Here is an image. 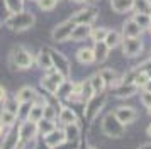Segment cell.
Instances as JSON below:
<instances>
[{"instance_id":"obj_1","label":"cell","mask_w":151,"mask_h":149,"mask_svg":"<svg viewBox=\"0 0 151 149\" xmlns=\"http://www.w3.org/2000/svg\"><path fill=\"white\" fill-rule=\"evenodd\" d=\"M5 24H7V27H10L12 31L21 32V31H26V29L34 26V15L31 12L21 10V12H17V14H10L7 19H5Z\"/></svg>"},{"instance_id":"obj_2","label":"cell","mask_w":151,"mask_h":149,"mask_svg":"<svg viewBox=\"0 0 151 149\" xmlns=\"http://www.w3.org/2000/svg\"><path fill=\"white\" fill-rule=\"evenodd\" d=\"M102 130L107 137H114V139L122 137V135L126 134L124 124H121V122L117 120V117L114 114L105 115V119L102 120Z\"/></svg>"},{"instance_id":"obj_3","label":"cell","mask_w":151,"mask_h":149,"mask_svg":"<svg viewBox=\"0 0 151 149\" xmlns=\"http://www.w3.org/2000/svg\"><path fill=\"white\" fill-rule=\"evenodd\" d=\"M32 54L29 53L27 49L24 47H17L12 51V56H10V64L12 68H21V69H27V68L32 66Z\"/></svg>"},{"instance_id":"obj_4","label":"cell","mask_w":151,"mask_h":149,"mask_svg":"<svg viewBox=\"0 0 151 149\" xmlns=\"http://www.w3.org/2000/svg\"><path fill=\"white\" fill-rule=\"evenodd\" d=\"M73 27H75V22H73V20H70V19L65 20V22H61V24H58V26L53 29V32H51L53 41H56V42H63V41L70 39Z\"/></svg>"},{"instance_id":"obj_5","label":"cell","mask_w":151,"mask_h":149,"mask_svg":"<svg viewBox=\"0 0 151 149\" xmlns=\"http://www.w3.org/2000/svg\"><path fill=\"white\" fill-rule=\"evenodd\" d=\"M49 54H51L53 68H55L56 71H60L65 78H68L70 76V63H68V59H66L60 51H56V49H49Z\"/></svg>"},{"instance_id":"obj_6","label":"cell","mask_w":151,"mask_h":149,"mask_svg":"<svg viewBox=\"0 0 151 149\" xmlns=\"http://www.w3.org/2000/svg\"><path fill=\"white\" fill-rule=\"evenodd\" d=\"M141 47H143V42L137 39V37H126L122 41V53L124 56H137L141 53Z\"/></svg>"},{"instance_id":"obj_7","label":"cell","mask_w":151,"mask_h":149,"mask_svg":"<svg viewBox=\"0 0 151 149\" xmlns=\"http://www.w3.org/2000/svg\"><path fill=\"white\" fill-rule=\"evenodd\" d=\"M95 19H97V10L93 7H88V9L78 10L70 20H73L75 24H92Z\"/></svg>"},{"instance_id":"obj_8","label":"cell","mask_w":151,"mask_h":149,"mask_svg":"<svg viewBox=\"0 0 151 149\" xmlns=\"http://www.w3.org/2000/svg\"><path fill=\"white\" fill-rule=\"evenodd\" d=\"M19 139L21 141H31V139H34L36 134H37V127H36V122H31V120H24L19 125Z\"/></svg>"},{"instance_id":"obj_9","label":"cell","mask_w":151,"mask_h":149,"mask_svg":"<svg viewBox=\"0 0 151 149\" xmlns=\"http://www.w3.org/2000/svg\"><path fill=\"white\" fill-rule=\"evenodd\" d=\"M114 115L117 117V120L121 122V124H131V122L136 120L137 112L132 107H119L114 112Z\"/></svg>"},{"instance_id":"obj_10","label":"cell","mask_w":151,"mask_h":149,"mask_svg":"<svg viewBox=\"0 0 151 149\" xmlns=\"http://www.w3.org/2000/svg\"><path fill=\"white\" fill-rule=\"evenodd\" d=\"M104 98H100L99 100V97H97V93L90 98V100H87L85 103H87V107H85V115L88 117V119H93L99 112H100V108L104 107Z\"/></svg>"},{"instance_id":"obj_11","label":"cell","mask_w":151,"mask_h":149,"mask_svg":"<svg viewBox=\"0 0 151 149\" xmlns=\"http://www.w3.org/2000/svg\"><path fill=\"white\" fill-rule=\"evenodd\" d=\"M37 97H39V93L31 87H22L17 92V95H15V98H17L19 103H32V102H36Z\"/></svg>"},{"instance_id":"obj_12","label":"cell","mask_w":151,"mask_h":149,"mask_svg":"<svg viewBox=\"0 0 151 149\" xmlns=\"http://www.w3.org/2000/svg\"><path fill=\"white\" fill-rule=\"evenodd\" d=\"M42 141L46 142L49 148H56V146H61L66 139H65V132L56 130V129H55V130H51L49 134L44 135V137H42Z\"/></svg>"},{"instance_id":"obj_13","label":"cell","mask_w":151,"mask_h":149,"mask_svg":"<svg viewBox=\"0 0 151 149\" xmlns=\"http://www.w3.org/2000/svg\"><path fill=\"white\" fill-rule=\"evenodd\" d=\"M90 31H92V24H75L70 37L73 41H83L85 37H90Z\"/></svg>"},{"instance_id":"obj_14","label":"cell","mask_w":151,"mask_h":149,"mask_svg":"<svg viewBox=\"0 0 151 149\" xmlns=\"http://www.w3.org/2000/svg\"><path fill=\"white\" fill-rule=\"evenodd\" d=\"M141 31H143V27L139 26V24H136V22H134V19L124 22V26H122L124 37H137V36L141 34Z\"/></svg>"},{"instance_id":"obj_15","label":"cell","mask_w":151,"mask_h":149,"mask_svg":"<svg viewBox=\"0 0 151 149\" xmlns=\"http://www.w3.org/2000/svg\"><path fill=\"white\" fill-rule=\"evenodd\" d=\"M110 7L112 10L117 14H122V12H127L134 7V0H112L110 2Z\"/></svg>"},{"instance_id":"obj_16","label":"cell","mask_w":151,"mask_h":149,"mask_svg":"<svg viewBox=\"0 0 151 149\" xmlns=\"http://www.w3.org/2000/svg\"><path fill=\"white\" fill-rule=\"evenodd\" d=\"M36 127H37V134H41L42 137L46 134H49L51 130H55L56 125L53 120H48V119H39V120L36 122Z\"/></svg>"},{"instance_id":"obj_17","label":"cell","mask_w":151,"mask_h":149,"mask_svg":"<svg viewBox=\"0 0 151 149\" xmlns=\"http://www.w3.org/2000/svg\"><path fill=\"white\" fill-rule=\"evenodd\" d=\"M93 56H95V61L102 63L109 58V47L104 44V41L100 42H95V47H93Z\"/></svg>"},{"instance_id":"obj_18","label":"cell","mask_w":151,"mask_h":149,"mask_svg":"<svg viewBox=\"0 0 151 149\" xmlns=\"http://www.w3.org/2000/svg\"><path fill=\"white\" fill-rule=\"evenodd\" d=\"M37 63H39V66H41L42 69H46V71H49V69L53 68V61H51V54H49L48 47H42L41 49L39 58H37Z\"/></svg>"},{"instance_id":"obj_19","label":"cell","mask_w":151,"mask_h":149,"mask_svg":"<svg viewBox=\"0 0 151 149\" xmlns=\"http://www.w3.org/2000/svg\"><path fill=\"white\" fill-rule=\"evenodd\" d=\"M76 58L78 61L82 63V64H92L93 61H95V56H93V49H90V47H82L78 54H76Z\"/></svg>"},{"instance_id":"obj_20","label":"cell","mask_w":151,"mask_h":149,"mask_svg":"<svg viewBox=\"0 0 151 149\" xmlns=\"http://www.w3.org/2000/svg\"><path fill=\"white\" fill-rule=\"evenodd\" d=\"M65 139L66 141H78V137H80V127L75 124H66V127H65Z\"/></svg>"},{"instance_id":"obj_21","label":"cell","mask_w":151,"mask_h":149,"mask_svg":"<svg viewBox=\"0 0 151 149\" xmlns=\"http://www.w3.org/2000/svg\"><path fill=\"white\" fill-rule=\"evenodd\" d=\"M88 83H90V87H92V90H93V93H97V95L102 93V90L105 88V80L102 78L100 73L93 74V76L88 80Z\"/></svg>"},{"instance_id":"obj_22","label":"cell","mask_w":151,"mask_h":149,"mask_svg":"<svg viewBox=\"0 0 151 149\" xmlns=\"http://www.w3.org/2000/svg\"><path fill=\"white\" fill-rule=\"evenodd\" d=\"M19 141V130H10L9 134H4V144H2V149H12Z\"/></svg>"},{"instance_id":"obj_23","label":"cell","mask_w":151,"mask_h":149,"mask_svg":"<svg viewBox=\"0 0 151 149\" xmlns=\"http://www.w3.org/2000/svg\"><path fill=\"white\" fill-rule=\"evenodd\" d=\"M119 42H121V34L117 32V31H107V36L104 39V44L109 47V49H114L116 46H119Z\"/></svg>"},{"instance_id":"obj_24","label":"cell","mask_w":151,"mask_h":149,"mask_svg":"<svg viewBox=\"0 0 151 149\" xmlns=\"http://www.w3.org/2000/svg\"><path fill=\"white\" fill-rule=\"evenodd\" d=\"M42 107L44 105H39V103H32L31 108L27 112V117L26 120H31V122H37L39 119H42Z\"/></svg>"},{"instance_id":"obj_25","label":"cell","mask_w":151,"mask_h":149,"mask_svg":"<svg viewBox=\"0 0 151 149\" xmlns=\"http://www.w3.org/2000/svg\"><path fill=\"white\" fill-rule=\"evenodd\" d=\"M60 120L66 125V124H75L76 122V114L71 110V108H66L63 107L61 112H60Z\"/></svg>"},{"instance_id":"obj_26","label":"cell","mask_w":151,"mask_h":149,"mask_svg":"<svg viewBox=\"0 0 151 149\" xmlns=\"http://www.w3.org/2000/svg\"><path fill=\"white\" fill-rule=\"evenodd\" d=\"M5 7L10 14H17L24 7V0H5Z\"/></svg>"},{"instance_id":"obj_27","label":"cell","mask_w":151,"mask_h":149,"mask_svg":"<svg viewBox=\"0 0 151 149\" xmlns=\"http://www.w3.org/2000/svg\"><path fill=\"white\" fill-rule=\"evenodd\" d=\"M0 120H2V124L5 125V127H10V125H14L15 124V114H12V112H9V110H2L0 112Z\"/></svg>"},{"instance_id":"obj_28","label":"cell","mask_w":151,"mask_h":149,"mask_svg":"<svg viewBox=\"0 0 151 149\" xmlns=\"http://www.w3.org/2000/svg\"><path fill=\"white\" fill-rule=\"evenodd\" d=\"M151 76H150V73H146V71H141V73H137L136 76H134V80H132V85L134 87H141V88H144V85L148 83V80H150Z\"/></svg>"},{"instance_id":"obj_29","label":"cell","mask_w":151,"mask_h":149,"mask_svg":"<svg viewBox=\"0 0 151 149\" xmlns=\"http://www.w3.org/2000/svg\"><path fill=\"white\" fill-rule=\"evenodd\" d=\"M105 36H107V29H105V27H97V29H92V31H90V37L95 41V42L104 41Z\"/></svg>"},{"instance_id":"obj_30","label":"cell","mask_w":151,"mask_h":149,"mask_svg":"<svg viewBox=\"0 0 151 149\" xmlns=\"http://www.w3.org/2000/svg\"><path fill=\"white\" fill-rule=\"evenodd\" d=\"M124 87L117 90V97H131V95L136 92V87L132 83H122Z\"/></svg>"},{"instance_id":"obj_31","label":"cell","mask_w":151,"mask_h":149,"mask_svg":"<svg viewBox=\"0 0 151 149\" xmlns=\"http://www.w3.org/2000/svg\"><path fill=\"white\" fill-rule=\"evenodd\" d=\"M132 19H134V22H136V24H139L141 27H148L151 24L150 15H148V14H143V12H137Z\"/></svg>"},{"instance_id":"obj_32","label":"cell","mask_w":151,"mask_h":149,"mask_svg":"<svg viewBox=\"0 0 151 149\" xmlns=\"http://www.w3.org/2000/svg\"><path fill=\"white\" fill-rule=\"evenodd\" d=\"M134 7H137V10L143 14L151 12V2L150 0H134Z\"/></svg>"},{"instance_id":"obj_33","label":"cell","mask_w":151,"mask_h":149,"mask_svg":"<svg viewBox=\"0 0 151 149\" xmlns=\"http://www.w3.org/2000/svg\"><path fill=\"white\" fill-rule=\"evenodd\" d=\"M56 117V110L53 105H44L42 107V119H48V120H55Z\"/></svg>"},{"instance_id":"obj_34","label":"cell","mask_w":151,"mask_h":149,"mask_svg":"<svg viewBox=\"0 0 151 149\" xmlns=\"http://www.w3.org/2000/svg\"><path fill=\"white\" fill-rule=\"evenodd\" d=\"M37 4H39V7H41V10H44V12H51V10L56 7L58 2H55V0H37Z\"/></svg>"},{"instance_id":"obj_35","label":"cell","mask_w":151,"mask_h":149,"mask_svg":"<svg viewBox=\"0 0 151 149\" xmlns=\"http://www.w3.org/2000/svg\"><path fill=\"white\" fill-rule=\"evenodd\" d=\"M100 74H102V78L105 80V83H107V81H110V83H112L114 80H117V78H119L114 69H104V71H100Z\"/></svg>"},{"instance_id":"obj_36","label":"cell","mask_w":151,"mask_h":149,"mask_svg":"<svg viewBox=\"0 0 151 149\" xmlns=\"http://www.w3.org/2000/svg\"><path fill=\"white\" fill-rule=\"evenodd\" d=\"M4 102H7V98ZM5 110H9V112H12V114L17 115V110H19V102H17V98H12V100L7 102V107H5Z\"/></svg>"},{"instance_id":"obj_37","label":"cell","mask_w":151,"mask_h":149,"mask_svg":"<svg viewBox=\"0 0 151 149\" xmlns=\"http://www.w3.org/2000/svg\"><path fill=\"white\" fill-rule=\"evenodd\" d=\"M141 103H143L144 107H150L151 105V92L144 90L143 93H141Z\"/></svg>"},{"instance_id":"obj_38","label":"cell","mask_w":151,"mask_h":149,"mask_svg":"<svg viewBox=\"0 0 151 149\" xmlns=\"http://www.w3.org/2000/svg\"><path fill=\"white\" fill-rule=\"evenodd\" d=\"M5 98H7V92H5L4 87H0V102H4Z\"/></svg>"},{"instance_id":"obj_39","label":"cell","mask_w":151,"mask_h":149,"mask_svg":"<svg viewBox=\"0 0 151 149\" xmlns=\"http://www.w3.org/2000/svg\"><path fill=\"white\" fill-rule=\"evenodd\" d=\"M36 149H51V148H49V146H48V144H46L44 141H41L39 144H37V146H36Z\"/></svg>"},{"instance_id":"obj_40","label":"cell","mask_w":151,"mask_h":149,"mask_svg":"<svg viewBox=\"0 0 151 149\" xmlns=\"http://www.w3.org/2000/svg\"><path fill=\"white\" fill-rule=\"evenodd\" d=\"M144 88H146V92H151V78L148 80V83L144 85Z\"/></svg>"},{"instance_id":"obj_41","label":"cell","mask_w":151,"mask_h":149,"mask_svg":"<svg viewBox=\"0 0 151 149\" xmlns=\"http://www.w3.org/2000/svg\"><path fill=\"white\" fill-rule=\"evenodd\" d=\"M4 130H5V125H4V124H2V120H0V135L4 134Z\"/></svg>"},{"instance_id":"obj_42","label":"cell","mask_w":151,"mask_h":149,"mask_svg":"<svg viewBox=\"0 0 151 149\" xmlns=\"http://www.w3.org/2000/svg\"><path fill=\"white\" fill-rule=\"evenodd\" d=\"M12 149H24V148H22V144H15V146H14Z\"/></svg>"},{"instance_id":"obj_43","label":"cell","mask_w":151,"mask_h":149,"mask_svg":"<svg viewBox=\"0 0 151 149\" xmlns=\"http://www.w3.org/2000/svg\"><path fill=\"white\" fill-rule=\"evenodd\" d=\"M75 2H78V4H85V2H88V0H75Z\"/></svg>"},{"instance_id":"obj_44","label":"cell","mask_w":151,"mask_h":149,"mask_svg":"<svg viewBox=\"0 0 151 149\" xmlns=\"http://www.w3.org/2000/svg\"><path fill=\"white\" fill-rule=\"evenodd\" d=\"M148 135H150V137H151V125H150V127H148Z\"/></svg>"},{"instance_id":"obj_45","label":"cell","mask_w":151,"mask_h":149,"mask_svg":"<svg viewBox=\"0 0 151 149\" xmlns=\"http://www.w3.org/2000/svg\"><path fill=\"white\" fill-rule=\"evenodd\" d=\"M148 110H150V114H151V105H150V107H148Z\"/></svg>"},{"instance_id":"obj_46","label":"cell","mask_w":151,"mask_h":149,"mask_svg":"<svg viewBox=\"0 0 151 149\" xmlns=\"http://www.w3.org/2000/svg\"><path fill=\"white\" fill-rule=\"evenodd\" d=\"M148 15H150V20H151V12H150V14H148Z\"/></svg>"},{"instance_id":"obj_47","label":"cell","mask_w":151,"mask_h":149,"mask_svg":"<svg viewBox=\"0 0 151 149\" xmlns=\"http://www.w3.org/2000/svg\"><path fill=\"white\" fill-rule=\"evenodd\" d=\"M88 149H95V148H88Z\"/></svg>"},{"instance_id":"obj_48","label":"cell","mask_w":151,"mask_h":149,"mask_svg":"<svg viewBox=\"0 0 151 149\" xmlns=\"http://www.w3.org/2000/svg\"><path fill=\"white\" fill-rule=\"evenodd\" d=\"M55 2H60V0H55Z\"/></svg>"},{"instance_id":"obj_49","label":"cell","mask_w":151,"mask_h":149,"mask_svg":"<svg viewBox=\"0 0 151 149\" xmlns=\"http://www.w3.org/2000/svg\"><path fill=\"white\" fill-rule=\"evenodd\" d=\"M36 2H37V0H36Z\"/></svg>"}]
</instances>
